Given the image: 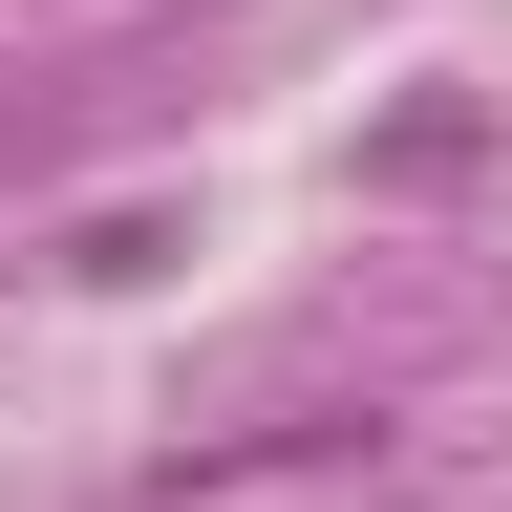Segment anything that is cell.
<instances>
[{"label": "cell", "mask_w": 512, "mask_h": 512, "mask_svg": "<svg viewBox=\"0 0 512 512\" xmlns=\"http://www.w3.org/2000/svg\"><path fill=\"white\" fill-rule=\"evenodd\" d=\"M43 128H64V86H0V171H43Z\"/></svg>", "instance_id": "1"}]
</instances>
